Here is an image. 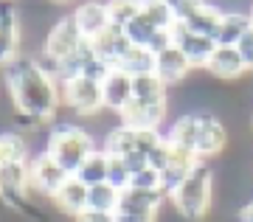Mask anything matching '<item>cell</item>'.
<instances>
[{
    "label": "cell",
    "mask_w": 253,
    "mask_h": 222,
    "mask_svg": "<svg viewBox=\"0 0 253 222\" xmlns=\"http://www.w3.org/2000/svg\"><path fill=\"white\" fill-rule=\"evenodd\" d=\"M62 104L71 107L79 116H96L104 110V93L101 82L87 79V76H73L62 82Z\"/></svg>",
    "instance_id": "277c9868"
},
{
    "label": "cell",
    "mask_w": 253,
    "mask_h": 222,
    "mask_svg": "<svg viewBox=\"0 0 253 222\" xmlns=\"http://www.w3.org/2000/svg\"><path fill=\"white\" fill-rule=\"evenodd\" d=\"M76 222H116V214H104V211H90V208H84V211L76 217Z\"/></svg>",
    "instance_id": "8d00e7d4"
},
{
    "label": "cell",
    "mask_w": 253,
    "mask_h": 222,
    "mask_svg": "<svg viewBox=\"0 0 253 222\" xmlns=\"http://www.w3.org/2000/svg\"><path fill=\"white\" fill-rule=\"evenodd\" d=\"M121 124L129 130H161L163 118H166V104H149V101H138L132 98L129 104L118 113Z\"/></svg>",
    "instance_id": "8fae6325"
},
{
    "label": "cell",
    "mask_w": 253,
    "mask_h": 222,
    "mask_svg": "<svg viewBox=\"0 0 253 222\" xmlns=\"http://www.w3.org/2000/svg\"><path fill=\"white\" fill-rule=\"evenodd\" d=\"M93 152H96V143H93L90 133L76 124L54 127L45 143V155H51L68 175H73L84 163V158L93 155Z\"/></svg>",
    "instance_id": "3957f363"
},
{
    "label": "cell",
    "mask_w": 253,
    "mask_h": 222,
    "mask_svg": "<svg viewBox=\"0 0 253 222\" xmlns=\"http://www.w3.org/2000/svg\"><path fill=\"white\" fill-rule=\"evenodd\" d=\"M172 43L186 53V59L191 62V68H206L208 59H211V53L217 51V43H214L211 37H203V34L189 31L180 20H177L174 28H172Z\"/></svg>",
    "instance_id": "30bf717a"
},
{
    "label": "cell",
    "mask_w": 253,
    "mask_h": 222,
    "mask_svg": "<svg viewBox=\"0 0 253 222\" xmlns=\"http://www.w3.org/2000/svg\"><path fill=\"white\" fill-rule=\"evenodd\" d=\"M104 152L110 158H124L129 152H138V130H129L124 124L110 130L104 138Z\"/></svg>",
    "instance_id": "484cf974"
},
{
    "label": "cell",
    "mask_w": 253,
    "mask_h": 222,
    "mask_svg": "<svg viewBox=\"0 0 253 222\" xmlns=\"http://www.w3.org/2000/svg\"><path fill=\"white\" fill-rule=\"evenodd\" d=\"M203 160L194 155V152H186V149H177V146H172V158H169V163H166V169L161 172L163 178V194L169 197L174 191V188L180 186L183 180L189 178L191 172L197 169Z\"/></svg>",
    "instance_id": "5bb4252c"
},
{
    "label": "cell",
    "mask_w": 253,
    "mask_h": 222,
    "mask_svg": "<svg viewBox=\"0 0 253 222\" xmlns=\"http://www.w3.org/2000/svg\"><path fill=\"white\" fill-rule=\"evenodd\" d=\"M172 208L189 222H203L214 208V172L200 163L172 194L166 197Z\"/></svg>",
    "instance_id": "7a4b0ae2"
},
{
    "label": "cell",
    "mask_w": 253,
    "mask_h": 222,
    "mask_svg": "<svg viewBox=\"0 0 253 222\" xmlns=\"http://www.w3.org/2000/svg\"><path fill=\"white\" fill-rule=\"evenodd\" d=\"M118 71H124L126 76H144V73H155V53L146 51V48H138V45H129L124 53H121V59L116 65Z\"/></svg>",
    "instance_id": "cb8c5ba5"
},
{
    "label": "cell",
    "mask_w": 253,
    "mask_h": 222,
    "mask_svg": "<svg viewBox=\"0 0 253 222\" xmlns=\"http://www.w3.org/2000/svg\"><path fill=\"white\" fill-rule=\"evenodd\" d=\"M26 141L20 138V133H0V166L3 163H20L26 158Z\"/></svg>",
    "instance_id": "f546056e"
},
{
    "label": "cell",
    "mask_w": 253,
    "mask_h": 222,
    "mask_svg": "<svg viewBox=\"0 0 253 222\" xmlns=\"http://www.w3.org/2000/svg\"><path fill=\"white\" fill-rule=\"evenodd\" d=\"M118 200H121V191L113 188L110 183H101V186L87 188V208H90V211L116 214L118 211Z\"/></svg>",
    "instance_id": "4316f807"
},
{
    "label": "cell",
    "mask_w": 253,
    "mask_h": 222,
    "mask_svg": "<svg viewBox=\"0 0 253 222\" xmlns=\"http://www.w3.org/2000/svg\"><path fill=\"white\" fill-rule=\"evenodd\" d=\"M54 3H71V0H54Z\"/></svg>",
    "instance_id": "ab89813d"
},
{
    "label": "cell",
    "mask_w": 253,
    "mask_h": 222,
    "mask_svg": "<svg viewBox=\"0 0 253 222\" xmlns=\"http://www.w3.org/2000/svg\"><path fill=\"white\" fill-rule=\"evenodd\" d=\"M132 98L149 101V104H169V88L155 73H144L132 79Z\"/></svg>",
    "instance_id": "d4e9b609"
},
{
    "label": "cell",
    "mask_w": 253,
    "mask_h": 222,
    "mask_svg": "<svg viewBox=\"0 0 253 222\" xmlns=\"http://www.w3.org/2000/svg\"><path fill=\"white\" fill-rule=\"evenodd\" d=\"M146 158H149V166H152V169H158V172L166 169V163H169V158H172V143L166 141V135H163V141L158 143Z\"/></svg>",
    "instance_id": "d6a6232c"
},
{
    "label": "cell",
    "mask_w": 253,
    "mask_h": 222,
    "mask_svg": "<svg viewBox=\"0 0 253 222\" xmlns=\"http://www.w3.org/2000/svg\"><path fill=\"white\" fill-rule=\"evenodd\" d=\"M51 200H54L65 214H71L73 220H76V217L87 208V186L79 183L76 178H68V180H65V186L59 188Z\"/></svg>",
    "instance_id": "44dd1931"
},
{
    "label": "cell",
    "mask_w": 253,
    "mask_h": 222,
    "mask_svg": "<svg viewBox=\"0 0 253 222\" xmlns=\"http://www.w3.org/2000/svg\"><path fill=\"white\" fill-rule=\"evenodd\" d=\"M101 93H104V110L121 113L132 101V76H126L124 71L113 68L107 73V79L101 82Z\"/></svg>",
    "instance_id": "2e32d148"
},
{
    "label": "cell",
    "mask_w": 253,
    "mask_h": 222,
    "mask_svg": "<svg viewBox=\"0 0 253 222\" xmlns=\"http://www.w3.org/2000/svg\"><path fill=\"white\" fill-rule=\"evenodd\" d=\"M166 200L163 191H144V188H124L118 200V211H138V214H158L161 203Z\"/></svg>",
    "instance_id": "ffe728a7"
},
{
    "label": "cell",
    "mask_w": 253,
    "mask_h": 222,
    "mask_svg": "<svg viewBox=\"0 0 253 222\" xmlns=\"http://www.w3.org/2000/svg\"><path fill=\"white\" fill-rule=\"evenodd\" d=\"M222 17H225V11H219L217 6H211V3H203L197 9L191 11L186 20H180L183 26L194 31V34H203V37H211L214 43H217V34H219V26H222Z\"/></svg>",
    "instance_id": "e0dca14e"
},
{
    "label": "cell",
    "mask_w": 253,
    "mask_h": 222,
    "mask_svg": "<svg viewBox=\"0 0 253 222\" xmlns=\"http://www.w3.org/2000/svg\"><path fill=\"white\" fill-rule=\"evenodd\" d=\"M107 166H110V155L104 149H96L93 155L84 158V163L73 172L71 178H76L79 183H84L87 188L101 186V183H107Z\"/></svg>",
    "instance_id": "7402d4cb"
},
{
    "label": "cell",
    "mask_w": 253,
    "mask_h": 222,
    "mask_svg": "<svg viewBox=\"0 0 253 222\" xmlns=\"http://www.w3.org/2000/svg\"><path fill=\"white\" fill-rule=\"evenodd\" d=\"M191 71H194V68H191V62L186 59V53H183L177 45H172V48H166V51H161L155 56V76H158L166 88L180 85Z\"/></svg>",
    "instance_id": "7c38bea8"
},
{
    "label": "cell",
    "mask_w": 253,
    "mask_h": 222,
    "mask_svg": "<svg viewBox=\"0 0 253 222\" xmlns=\"http://www.w3.org/2000/svg\"><path fill=\"white\" fill-rule=\"evenodd\" d=\"M28 178H31V188L34 191H40V194H45V197H54L65 186V180L71 178V175L51 155L42 152V155H37V158L28 160Z\"/></svg>",
    "instance_id": "8992f818"
},
{
    "label": "cell",
    "mask_w": 253,
    "mask_h": 222,
    "mask_svg": "<svg viewBox=\"0 0 253 222\" xmlns=\"http://www.w3.org/2000/svg\"><path fill=\"white\" fill-rule=\"evenodd\" d=\"M197 133H200L197 113H186V116L174 118V124L166 133V141L172 146H177V149H186V152L197 155Z\"/></svg>",
    "instance_id": "d6986e66"
},
{
    "label": "cell",
    "mask_w": 253,
    "mask_h": 222,
    "mask_svg": "<svg viewBox=\"0 0 253 222\" xmlns=\"http://www.w3.org/2000/svg\"><path fill=\"white\" fill-rule=\"evenodd\" d=\"M90 45L93 51H96V56H99L104 65H110V68H116L118 59H121V53L129 48V40L124 37V28H118L110 23L107 28H101L96 37H90Z\"/></svg>",
    "instance_id": "4fadbf2b"
},
{
    "label": "cell",
    "mask_w": 253,
    "mask_h": 222,
    "mask_svg": "<svg viewBox=\"0 0 253 222\" xmlns=\"http://www.w3.org/2000/svg\"><path fill=\"white\" fill-rule=\"evenodd\" d=\"M141 9H144V0H107V17L118 28L141 17Z\"/></svg>",
    "instance_id": "f1b7e54d"
},
{
    "label": "cell",
    "mask_w": 253,
    "mask_h": 222,
    "mask_svg": "<svg viewBox=\"0 0 253 222\" xmlns=\"http://www.w3.org/2000/svg\"><path fill=\"white\" fill-rule=\"evenodd\" d=\"M3 79L9 88L11 104L17 113L28 116L31 121H51L62 107V85L45 73L37 59L20 56L9 68H3Z\"/></svg>",
    "instance_id": "6da1fadb"
},
{
    "label": "cell",
    "mask_w": 253,
    "mask_h": 222,
    "mask_svg": "<svg viewBox=\"0 0 253 222\" xmlns=\"http://www.w3.org/2000/svg\"><path fill=\"white\" fill-rule=\"evenodd\" d=\"M87 37L82 34V28L76 26L73 14H65L62 20H56L54 26H51V31L45 37V45H42V53H48L56 62H65L68 56H73V53L79 51V45Z\"/></svg>",
    "instance_id": "5b68a950"
},
{
    "label": "cell",
    "mask_w": 253,
    "mask_h": 222,
    "mask_svg": "<svg viewBox=\"0 0 253 222\" xmlns=\"http://www.w3.org/2000/svg\"><path fill=\"white\" fill-rule=\"evenodd\" d=\"M236 51H239V56H242V62L248 65V71H253V28L248 31V34L239 40V43L234 45Z\"/></svg>",
    "instance_id": "836d02e7"
},
{
    "label": "cell",
    "mask_w": 253,
    "mask_h": 222,
    "mask_svg": "<svg viewBox=\"0 0 253 222\" xmlns=\"http://www.w3.org/2000/svg\"><path fill=\"white\" fill-rule=\"evenodd\" d=\"M239 222H253V200L239 208Z\"/></svg>",
    "instance_id": "74e56055"
},
{
    "label": "cell",
    "mask_w": 253,
    "mask_h": 222,
    "mask_svg": "<svg viewBox=\"0 0 253 222\" xmlns=\"http://www.w3.org/2000/svg\"><path fill=\"white\" fill-rule=\"evenodd\" d=\"M73 20L76 26L82 28V34L87 37H96L101 28L110 26V17H107V3H96V0H87V3H79L73 9Z\"/></svg>",
    "instance_id": "ac0fdd59"
},
{
    "label": "cell",
    "mask_w": 253,
    "mask_h": 222,
    "mask_svg": "<svg viewBox=\"0 0 253 222\" xmlns=\"http://www.w3.org/2000/svg\"><path fill=\"white\" fill-rule=\"evenodd\" d=\"M206 71L214 76V79H222V82H236L242 79L248 73V65L242 62V56L236 48H225V45H217V51L211 53Z\"/></svg>",
    "instance_id": "9a60e30c"
},
{
    "label": "cell",
    "mask_w": 253,
    "mask_h": 222,
    "mask_svg": "<svg viewBox=\"0 0 253 222\" xmlns=\"http://www.w3.org/2000/svg\"><path fill=\"white\" fill-rule=\"evenodd\" d=\"M163 3H166V6H169L172 11H177V9H180V3H183V0H163Z\"/></svg>",
    "instance_id": "f35d334b"
},
{
    "label": "cell",
    "mask_w": 253,
    "mask_h": 222,
    "mask_svg": "<svg viewBox=\"0 0 253 222\" xmlns=\"http://www.w3.org/2000/svg\"><path fill=\"white\" fill-rule=\"evenodd\" d=\"M129 172H126L124 160L121 158H110V166H107V183L113 188H118V191H124V188H129Z\"/></svg>",
    "instance_id": "1f68e13d"
},
{
    "label": "cell",
    "mask_w": 253,
    "mask_h": 222,
    "mask_svg": "<svg viewBox=\"0 0 253 222\" xmlns=\"http://www.w3.org/2000/svg\"><path fill=\"white\" fill-rule=\"evenodd\" d=\"M197 124H200V133H197V158H217L222 155L228 146V130L225 124L219 121L214 113L208 110H200L197 113Z\"/></svg>",
    "instance_id": "9c48e42d"
},
{
    "label": "cell",
    "mask_w": 253,
    "mask_h": 222,
    "mask_svg": "<svg viewBox=\"0 0 253 222\" xmlns=\"http://www.w3.org/2000/svg\"><path fill=\"white\" fill-rule=\"evenodd\" d=\"M28 188H31V178H28V160H20V163H3L0 166V200L11 208H20V205L28 200Z\"/></svg>",
    "instance_id": "ba28073f"
},
{
    "label": "cell",
    "mask_w": 253,
    "mask_h": 222,
    "mask_svg": "<svg viewBox=\"0 0 253 222\" xmlns=\"http://www.w3.org/2000/svg\"><path fill=\"white\" fill-rule=\"evenodd\" d=\"M20 59V17L14 0H0V68Z\"/></svg>",
    "instance_id": "52a82bcc"
},
{
    "label": "cell",
    "mask_w": 253,
    "mask_h": 222,
    "mask_svg": "<svg viewBox=\"0 0 253 222\" xmlns=\"http://www.w3.org/2000/svg\"><path fill=\"white\" fill-rule=\"evenodd\" d=\"M129 188H144V191H163V178L161 172L146 166L144 172H138L129 178Z\"/></svg>",
    "instance_id": "4dcf8cb0"
},
{
    "label": "cell",
    "mask_w": 253,
    "mask_h": 222,
    "mask_svg": "<svg viewBox=\"0 0 253 222\" xmlns=\"http://www.w3.org/2000/svg\"><path fill=\"white\" fill-rule=\"evenodd\" d=\"M251 28H253L251 14H242V11H225L222 26H219V34H217V45L234 48V45L239 43V40H242Z\"/></svg>",
    "instance_id": "603a6c76"
},
{
    "label": "cell",
    "mask_w": 253,
    "mask_h": 222,
    "mask_svg": "<svg viewBox=\"0 0 253 222\" xmlns=\"http://www.w3.org/2000/svg\"><path fill=\"white\" fill-rule=\"evenodd\" d=\"M251 20H253V11H251Z\"/></svg>",
    "instance_id": "60d3db41"
},
{
    "label": "cell",
    "mask_w": 253,
    "mask_h": 222,
    "mask_svg": "<svg viewBox=\"0 0 253 222\" xmlns=\"http://www.w3.org/2000/svg\"><path fill=\"white\" fill-rule=\"evenodd\" d=\"M124 166L129 175H138V172H144L146 166H149V158H146L144 152H129V155H124Z\"/></svg>",
    "instance_id": "e575fe53"
},
{
    "label": "cell",
    "mask_w": 253,
    "mask_h": 222,
    "mask_svg": "<svg viewBox=\"0 0 253 222\" xmlns=\"http://www.w3.org/2000/svg\"><path fill=\"white\" fill-rule=\"evenodd\" d=\"M141 17L146 23H152L158 31H172L177 17H174V11L163 3V0H144V9H141Z\"/></svg>",
    "instance_id": "83f0119b"
},
{
    "label": "cell",
    "mask_w": 253,
    "mask_h": 222,
    "mask_svg": "<svg viewBox=\"0 0 253 222\" xmlns=\"http://www.w3.org/2000/svg\"><path fill=\"white\" fill-rule=\"evenodd\" d=\"M158 214H138V211H116V222H155Z\"/></svg>",
    "instance_id": "d590c367"
}]
</instances>
